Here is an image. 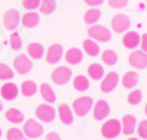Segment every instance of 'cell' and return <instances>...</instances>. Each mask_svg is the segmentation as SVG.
Returning a JSON list of instances; mask_svg holds the SVG:
<instances>
[{
    "mask_svg": "<svg viewBox=\"0 0 147 140\" xmlns=\"http://www.w3.org/2000/svg\"><path fill=\"white\" fill-rule=\"evenodd\" d=\"M93 99L88 97V96H82V97H78L74 100L72 103V108H74V112H75L77 117H84L87 115L88 111L93 108Z\"/></svg>",
    "mask_w": 147,
    "mask_h": 140,
    "instance_id": "1",
    "label": "cell"
},
{
    "mask_svg": "<svg viewBox=\"0 0 147 140\" xmlns=\"http://www.w3.org/2000/svg\"><path fill=\"white\" fill-rule=\"evenodd\" d=\"M110 25H112V30L118 34H124L128 31L129 25H131V21L127 15H122V14H118L112 18L110 21Z\"/></svg>",
    "mask_w": 147,
    "mask_h": 140,
    "instance_id": "2",
    "label": "cell"
},
{
    "mask_svg": "<svg viewBox=\"0 0 147 140\" xmlns=\"http://www.w3.org/2000/svg\"><path fill=\"white\" fill-rule=\"evenodd\" d=\"M88 35L93 40H97L100 43H106L110 40V31L103 25H91L88 28Z\"/></svg>",
    "mask_w": 147,
    "mask_h": 140,
    "instance_id": "3",
    "label": "cell"
},
{
    "mask_svg": "<svg viewBox=\"0 0 147 140\" xmlns=\"http://www.w3.org/2000/svg\"><path fill=\"white\" fill-rule=\"evenodd\" d=\"M121 122L118 120H109L102 127V136L106 139H115L121 134Z\"/></svg>",
    "mask_w": 147,
    "mask_h": 140,
    "instance_id": "4",
    "label": "cell"
},
{
    "mask_svg": "<svg viewBox=\"0 0 147 140\" xmlns=\"http://www.w3.org/2000/svg\"><path fill=\"white\" fill-rule=\"evenodd\" d=\"M43 133H44V128L38 121L28 120V121H25V124H24V134H25L27 137H30V139L40 137Z\"/></svg>",
    "mask_w": 147,
    "mask_h": 140,
    "instance_id": "5",
    "label": "cell"
},
{
    "mask_svg": "<svg viewBox=\"0 0 147 140\" xmlns=\"http://www.w3.org/2000/svg\"><path fill=\"white\" fill-rule=\"evenodd\" d=\"M13 68H15V71H18V74L25 75L32 69V62L27 55H19L13 60Z\"/></svg>",
    "mask_w": 147,
    "mask_h": 140,
    "instance_id": "6",
    "label": "cell"
},
{
    "mask_svg": "<svg viewBox=\"0 0 147 140\" xmlns=\"http://www.w3.org/2000/svg\"><path fill=\"white\" fill-rule=\"evenodd\" d=\"M55 115H56V111L53 106L50 105H40V106H37L35 109V117L38 118L40 121L43 122H52L55 120Z\"/></svg>",
    "mask_w": 147,
    "mask_h": 140,
    "instance_id": "7",
    "label": "cell"
},
{
    "mask_svg": "<svg viewBox=\"0 0 147 140\" xmlns=\"http://www.w3.org/2000/svg\"><path fill=\"white\" fill-rule=\"evenodd\" d=\"M71 75H72V71L68 68V67H57L53 72H52V80L55 84H66L69 80H71Z\"/></svg>",
    "mask_w": 147,
    "mask_h": 140,
    "instance_id": "8",
    "label": "cell"
},
{
    "mask_svg": "<svg viewBox=\"0 0 147 140\" xmlns=\"http://www.w3.org/2000/svg\"><path fill=\"white\" fill-rule=\"evenodd\" d=\"M118 83H119V75L115 71L113 72H109V74L105 75V78H103V81L100 84V90L103 93H110V92H113L115 88H116Z\"/></svg>",
    "mask_w": 147,
    "mask_h": 140,
    "instance_id": "9",
    "label": "cell"
},
{
    "mask_svg": "<svg viewBox=\"0 0 147 140\" xmlns=\"http://www.w3.org/2000/svg\"><path fill=\"white\" fill-rule=\"evenodd\" d=\"M128 62L132 68L136 69H144L147 67V53H144L143 50H136L132 52L128 58Z\"/></svg>",
    "mask_w": 147,
    "mask_h": 140,
    "instance_id": "10",
    "label": "cell"
},
{
    "mask_svg": "<svg viewBox=\"0 0 147 140\" xmlns=\"http://www.w3.org/2000/svg\"><path fill=\"white\" fill-rule=\"evenodd\" d=\"M19 21H21V16H19V12L16 9H9L3 15V25H5L6 30L13 31L18 27Z\"/></svg>",
    "mask_w": 147,
    "mask_h": 140,
    "instance_id": "11",
    "label": "cell"
},
{
    "mask_svg": "<svg viewBox=\"0 0 147 140\" xmlns=\"http://www.w3.org/2000/svg\"><path fill=\"white\" fill-rule=\"evenodd\" d=\"M109 112H110V108H109V103L106 100H97L93 105V115L97 121L105 120L109 115Z\"/></svg>",
    "mask_w": 147,
    "mask_h": 140,
    "instance_id": "12",
    "label": "cell"
},
{
    "mask_svg": "<svg viewBox=\"0 0 147 140\" xmlns=\"http://www.w3.org/2000/svg\"><path fill=\"white\" fill-rule=\"evenodd\" d=\"M62 55H63L62 44L55 43L49 47L47 53H46V60H47V63H57L60 60V58H62Z\"/></svg>",
    "mask_w": 147,
    "mask_h": 140,
    "instance_id": "13",
    "label": "cell"
},
{
    "mask_svg": "<svg viewBox=\"0 0 147 140\" xmlns=\"http://www.w3.org/2000/svg\"><path fill=\"white\" fill-rule=\"evenodd\" d=\"M136 122H137V120L134 115H125L122 118V122H121V128H122L121 133H124L127 136L132 134L134 130H136Z\"/></svg>",
    "mask_w": 147,
    "mask_h": 140,
    "instance_id": "14",
    "label": "cell"
},
{
    "mask_svg": "<svg viewBox=\"0 0 147 140\" xmlns=\"http://www.w3.org/2000/svg\"><path fill=\"white\" fill-rule=\"evenodd\" d=\"M0 94L6 100H13L18 96V87L13 83H5L0 88Z\"/></svg>",
    "mask_w": 147,
    "mask_h": 140,
    "instance_id": "15",
    "label": "cell"
},
{
    "mask_svg": "<svg viewBox=\"0 0 147 140\" xmlns=\"http://www.w3.org/2000/svg\"><path fill=\"white\" fill-rule=\"evenodd\" d=\"M122 43H124V46L127 49H136L138 44H140V35L136 31H128L125 35H124V39H122Z\"/></svg>",
    "mask_w": 147,
    "mask_h": 140,
    "instance_id": "16",
    "label": "cell"
},
{
    "mask_svg": "<svg viewBox=\"0 0 147 140\" xmlns=\"http://www.w3.org/2000/svg\"><path fill=\"white\" fill-rule=\"evenodd\" d=\"M22 25L25 28H34L37 24L40 22V15L35 14V12H27L25 15L22 16Z\"/></svg>",
    "mask_w": 147,
    "mask_h": 140,
    "instance_id": "17",
    "label": "cell"
},
{
    "mask_svg": "<svg viewBox=\"0 0 147 140\" xmlns=\"http://www.w3.org/2000/svg\"><path fill=\"white\" fill-rule=\"evenodd\" d=\"M65 59H66L68 63H71V65H77V63H80L82 60V52L77 47H72L66 52Z\"/></svg>",
    "mask_w": 147,
    "mask_h": 140,
    "instance_id": "18",
    "label": "cell"
},
{
    "mask_svg": "<svg viewBox=\"0 0 147 140\" xmlns=\"http://www.w3.org/2000/svg\"><path fill=\"white\" fill-rule=\"evenodd\" d=\"M59 118H60V121H62L63 124H66V125H69V124H72V121H74V115H72V111H71V108L68 106V105H65V103H62L59 106Z\"/></svg>",
    "mask_w": 147,
    "mask_h": 140,
    "instance_id": "19",
    "label": "cell"
},
{
    "mask_svg": "<svg viewBox=\"0 0 147 140\" xmlns=\"http://www.w3.org/2000/svg\"><path fill=\"white\" fill-rule=\"evenodd\" d=\"M27 52H28L30 58L41 59L43 55H44V47H43L40 43H30L28 47H27Z\"/></svg>",
    "mask_w": 147,
    "mask_h": 140,
    "instance_id": "20",
    "label": "cell"
},
{
    "mask_svg": "<svg viewBox=\"0 0 147 140\" xmlns=\"http://www.w3.org/2000/svg\"><path fill=\"white\" fill-rule=\"evenodd\" d=\"M137 83H138V75L134 71H128L127 74H124V77H122V86H124L125 88L136 87Z\"/></svg>",
    "mask_w": 147,
    "mask_h": 140,
    "instance_id": "21",
    "label": "cell"
},
{
    "mask_svg": "<svg viewBox=\"0 0 147 140\" xmlns=\"http://www.w3.org/2000/svg\"><path fill=\"white\" fill-rule=\"evenodd\" d=\"M40 93H41V97L47 102V103H53V102L56 100V94L53 92V88L49 84H41L40 86Z\"/></svg>",
    "mask_w": 147,
    "mask_h": 140,
    "instance_id": "22",
    "label": "cell"
},
{
    "mask_svg": "<svg viewBox=\"0 0 147 140\" xmlns=\"http://www.w3.org/2000/svg\"><path fill=\"white\" fill-rule=\"evenodd\" d=\"M100 15H102V12L99 9H88L87 12H85V15H84V22L85 24H90V25H94L97 21L100 19Z\"/></svg>",
    "mask_w": 147,
    "mask_h": 140,
    "instance_id": "23",
    "label": "cell"
},
{
    "mask_svg": "<svg viewBox=\"0 0 147 140\" xmlns=\"http://www.w3.org/2000/svg\"><path fill=\"white\" fill-rule=\"evenodd\" d=\"M6 118H7V121L13 122V124H19L24 121V113L21 111H18L16 108H10L6 111Z\"/></svg>",
    "mask_w": 147,
    "mask_h": 140,
    "instance_id": "24",
    "label": "cell"
},
{
    "mask_svg": "<svg viewBox=\"0 0 147 140\" xmlns=\"http://www.w3.org/2000/svg\"><path fill=\"white\" fill-rule=\"evenodd\" d=\"M84 50H85V53H87L88 56H97L100 53V47H99V44H97L94 40H85L84 41Z\"/></svg>",
    "mask_w": 147,
    "mask_h": 140,
    "instance_id": "25",
    "label": "cell"
},
{
    "mask_svg": "<svg viewBox=\"0 0 147 140\" xmlns=\"http://www.w3.org/2000/svg\"><path fill=\"white\" fill-rule=\"evenodd\" d=\"M88 75L93 80H100L105 75V69H103V67L100 65V63H91V65L88 67Z\"/></svg>",
    "mask_w": 147,
    "mask_h": 140,
    "instance_id": "26",
    "label": "cell"
},
{
    "mask_svg": "<svg viewBox=\"0 0 147 140\" xmlns=\"http://www.w3.org/2000/svg\"><path fill=\"white\" fill-rule=\"evenodd\" d=\"M74 87H75V90H78V92H85L90 87L88 78L85 77V75H77V77L74 78Z\"/></svg>",
    "mask_w": 147,
    "mask_h": 140,
    "instance_id": "27",
    "label": "cell"
},
{
    "mask_svg": "<svg viewBox=\"0 0 147 140\" xmlns=\"http://www.w3.org/2000/svg\"><path fill=\"white\" fill-rule=\"evenodd\" d=\"M21 92H22V94H24V96L30 97V96L35 94V92H37V84H35L34 81H31V80L24 81V83H22V86H21Z\"/></svg>",
    "mask_w": 147,
    "mask_h": 140,
    "instance_id": "28",
    "label": "cell"
},
{
    "mask_svg": "<svg viewBox=\"0 0 147 140\" xmlns=\"http://www.w3.org/2000/svg\"><path fill=\"white\" fill-rule=\"evenodd\" d=\"M102 59H103V62L106 63V65H115L116 63V60H118V55H116V52H113V50H105L103 52V55H102Z\"/></svg>",
    "mask_w": 147,
    "mask_h": 140,
    "instance_id": "29",
    "label": "cell"
},
{
    "mask_svg": "<svg viewBox=\"0 0 147 140\" xmlns=\"http://www.w3.org/2000/svg\"><path fill=\"white\" fill-rule=\"evenodd\" d=\"M56 9V2L55 0H43L40 5V12L43 15H49Z\"/></svg>",
    "mask_w": 147,
    "mask_h": 140,
    "instance_id": "30",
    "label": "cell"
},
{
    "mask_svg": "<svg viewBox=\"0 0 147 140\" xmlns=\"http://www.w3.org/2000/svg\"><path fill=\"white\" fill-rule=\"evenodd\" d=\"M13 78V71L6 63H0V80H12Z\"/></svg>",
    "mask_w": 147,
    "mask_h": 140,
    "instance_id": "31",
    "label": "cell"
},
{
    "mask_svg": "<svg viewBox=\"0 0 147 140\" xmlns=\"http://www.w3.org/2000/svg\"><path fill=\"white\" fill-rule=\"evenodd\" d=\"M143 99V94L140 90H132L129 94H128V103L129 105H138Z\"/></svg>",
    "mask_w": 147,
    "mask_h": 140,
    "instance_id": "32",
    "label": "cell"
},
{
    "mask_svg": "<svg viewBox=\"0 0 147 140\" xmlns=\"http://www.w3.org/2000/svg\"><path fill=\"white\" fill-rule=\"evenodd\" d=\"M6 137H7V140H24V133L13 127V128H9Z\"/></svg>",
    "mask_w": 147,
    "mask_h": 140,
    "instance_id": "33",
    "label": "cell"
},
{
    "mask_svg": "<svg viewBox=\"0 0 147 140\" xmlns=\"http://www.w3.org/2000/svg\"><path fill=\"white\" fill-rule=\"evenodd\" d=\"M10 47L13 50H19L22 47V40H21V37H19L18 33H13L10 35Z\"/></svg>",
    "mask_w": 147,
    "mask_h": 140,
    "instance_id": "34",
    "label": "cell"
},
{
    "mask_svg": "<svg viewBox=\"0 0 147 140\" xmlns=\"http://www.w3.org/2000/svg\"><path fill=\"white\" fill-rule=\"evenodd\" d=\"M41 0H22V6L27 10H34L37 7H40Z\"/></svg>",
    "mask_w": 147,
    "mask_h": 140,
    "instance_id": "35",
    "label": "cell"
},
{
    "mask_svg": "<svg viewBox=\"0 0 147 140\" xmlns=\"http://www.w3.org/2000/svg\"><path fill=\"white\" fill-rule=\"evenodd\" d=\"M109 6L113 7V9H122L128 5V0H107Z\"/></svg>",
    "mask_w": 147,
    "mask_h": 140,
    "instance_id": "36",
    "label": "cell"
},
{
    "mask_svg": "<svg viewBox=\"0 0 147 140\" xmlns=\"http://www.w3.org/2000/svg\"><path fill=\"white\" fill-rule=\"evenodd\" d=\"M138 136L141 137V139H147V120L146 121H141L140 124H138Z\"/></svg>",
    "mask_w": 147,
    "mask_h": 140,
    "instance_id": "37",
    "label": "cell"
},
{
    "mask_svg": "<svg viewBox=\"0 0 147 140\" xmlns=\"http://www.w3.org/2000/svg\"><path fill=\"white\" fill-rule=\"evenodd\" d=\"M140 46H141V50L144 53H147V34L141 35L140 37Z\"/></svg>",
    "mask_w": 147,
    "mask_h": 140,
    "instance_id": "38",
    "label": "cell"
},
{
    "mask_svg": "<svg viewBox=\"0 0 147 140\" xmlns=\"http://www.w3.org/2000/svg\"><path fill=\"white\" fill-rule=\"evenodd\" d=\"M85 3H87L88 6H93V7H96V6H100L105 0H84Z\"/></svg>",
    "mask_w": 147,
    "mask_h": 140,
    "instance_id": "39",
    "label": "cell"
},
{
    "mask_svg": "<svg viewBox=\"0 0 147 140\" xmlns=\"http://www.w3.org/2000/svg\"><path fill=\"white\" fill-rule=\"evenodd\" d=\"M46 140H62V139H60V136L57 134V133H49L47 134V137H46Z\"/></svg>",
    "mask_w": 147,
    "mask_h": 140,
    "instance_id": "40",
    "label": "cell"
},
{
    "mask_svg": "<svg viewBox=\"0 0 147 140\" xmlns=\"http://www.w3.org/2000/svg\"><path fill=\"white\" fill-rule=\"evenodd\" d=\"M3 109V103H2V100H0V111Z\"/></svg>",
    "mask_w": 147,
    "mask_h": 140,
    "instance_id": "41",
    "label": "cell"
},
{
    "mask_svg": "<svg viewBox=\"0 0 147 140\" xmlns=\"http://www.w3.org/2000/svg\"><path fill=\"white\" fill-rule=\"evenodd\" d=\"M144 112H146V115H147V105H146V108H144Z\"/></svg>",
    "mask_w": 147,
    "mask_h": 140,
    "instance_id": "42",
    "label": "cell"
},
{
    "mask_svg": "<svg viewBox=\"0 0 147 140\" xmlns=\"http://www.w3.org/2000/svg\"><path fill=\"white\" fill-rule=\"evenodd\" d=\"M128 140H138V139H134V137H131V139H128Z\"/></svg>",
    "mask_w": 147,
    "mask_h": 140,
    "instance_id": "43",
    "label": "cell"
},
{
    "mask_svg": "<svg viewBox=\"0 0 147 140\" xmlns=\"http://www.w3.org/2000/svg\"><path fill=\"white\" fill-rule=\"evenodd\" d=\"M0 136H2V130H0Z\"/></svg>",
    "mask_w": 147,
    "mask_h": 140,
    "instance_id": "44",
    "label": "cell"
},
{
    "mask_svg": "<svg viewBox=\"0 0 147 140\" xmlns=\"http://www.w3.org/2000/svg\"><path fill=\"white\" fill-rule=\"evenodd\" d=\"M146 3H147V0H146Z\"/></svg>",
    "mask_w": 147,
    "mask_h": 140,
    "instance_id": "45",
    "label": "cell"
}]
</instances>
